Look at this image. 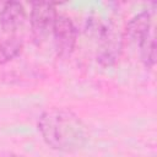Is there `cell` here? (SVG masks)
I'll return each instance as SVG.
<instances>
[{
	"label": "cell",
	"instance_id": "obj_9",
	"mask_svg": "<svg viewBox=\"0 0 157 157\" xmlns=\"http://www.w3.org/2000/svg\"><path fill=\"white\" fill-rule=\"evenodd\" d=\"M12 157H18V156H12ZM20 157H21V156H20Z\"/></svg>",
	"mask_w": 157,
	"mask_h": 157
},
{
	"label": "cell",
	"instance_id": "obj_3",
	"mask_svg": "<svg viewBox=\"0 0 157 157\" xmlns=\"http://www.w3.org/2000/svg\"><path fill=\"white\" fill-rule=\"evenodd\" d=\"M58 16L55 5L52 2H33L31 7L29 23L33 42L40 45L49 33L53 31L55 18Z\"/></svg>",
	"mask_w": 157,
	"mask_h": 157
},
{
	"label": "cell",
	"instance_id": "obj_5",
	"mask_svg": "<svg viewBox=\"0 0 157 157\" xmlns=\"http://www.w3.org/2000/svg\"><path fill=\"white\" fill-rule=\"evenodd\" d=\"M152 31V16L151 12L145 10L135 15L125 26V32L123 34L124 39L130 43L139 44L150 32Z\"/></svg>",
	"mask_w": 157,
	"mask_h": 157
},
{
	"label": "cell",
	"instance_id": "obj_4",
	"mask_svg": "<svg viewBox=\"0 0 157 157\" xmlns=\"http://www.w3.org/2000/svg\"><path fill=\"white\" fill-rule=\"evenodd\" d=\"M52 33L56 55L61 59L70 58L77 42V29L72 20L66 15H58Z\"/></svg>",
	"mask_w": 157,
	"mask_h": 157
},
{
	"label": "cell",
	"instance_id": "obj_2",
	"mask_svg": "<svg viewBox=\"0 0 157 157\" xmlns=\"http://www.w3.org/2000/svg\"><path fill=\"white\" fill-rule=\"evenodd\" d=\"M97 45V55L96 59L102 66H113L118 63L124 44L123 33L112 23H104L103 28L96 37Z\"/></svg>",
	"mask_w": 157,
	"mask_h": 157
},
{
	"label": "cell",
	"instance_id": "obj_6",
	"mask_svg": "<svg viewBox=\"0 0 157 157\" xmlns=\"http://www.w3.org/2000/svg\"><path fill=\"white\" fill-rule=\"evenodd\" d=\"M26 11L21 2L7 1L2 5L0 11V25L4 32L13 33L25 22Z\"/></svg>",
	"mask_w": 157,
	"mask_h": 157
},
{
	"label": "cell",
	"instance_id": "obj_1",
	"mask_svg": "<svg viewBox=\"0 0 157 157\" xmlns=\"http://www.w3.org/2000/svg\"><path fill=\"white\" fill-rule=\"evenodd\" d=\"M37 128L47 146L65 153L82 150L90 136L80 117L64 107H50L43 110Z\"/></svg>",
	"mask_w": 157,
	"mask_h": 157
},
{
	"label": "cell",
	"instance_id": "obj_7",
	"mask_svg": "<svg viewBox=\"0 0 157 157\" xmlns=\"http://www.w3.org/2000/svg\"><path fill=\"white\" fill-rule=\"evenodd\" d=\"M137 45L140 48V59L142 64L152 69L156 65V39L153 31H151Z\"/></svg>",
	"mask_w": 157,
	"mask_h": 157
},
{
	"label": "cell",
	"instance_id": "obj_8",
	"mask_svg": "<svg viewBox=\"0 0 157 157\" xmlns=\"http://www.w3.org/2000/svg\"><path fill=\"white\" fill-rule=\"evenodd\" d=\"M23 49L22 42L16 38L11 37L2 42H0V65L7 64L17 58Z\"/></svg>",
	"mask_w": 157,
	"mask_h": 157
}]
</instances>
